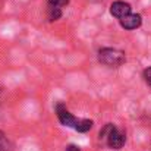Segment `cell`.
Wrapping results in <instances>:
<instances>
[{"label":"cell","instance_id":"1","mask_svg":"<svg viewBox=\"0 0 151 151\" xmlns=\"http://www.w3.org/2000/svg\"><path fill=\"white\" fill-rule=\"evenodd\" d=\"M56 113H57L59 122H60L63 126L73 128L75 131L82 132V134H84V132H88V131L93 128V125H94V122L90 120V119H78V117H75V116L66 109V106L62 104V103H59V104L56 106Z\"/></svg>","mask_w":151,"mask_h":151},{"label":"cell","instance_id":"2","mask_svg":"<svg viewBox=\"0 0 151 151\" xmlns=\"http://www.w3.org/2000/svg\"><path fill=\"white\" fill-rule=\"evenodd\" d=\"M100 139L106 141V144L113 148V150H120L125 142H126V137L122 131H119L113 123H107L103 129L100 131Z\"/></svg>","mask_w":151,"mask_h":151},{"label":"cell","instance_id":"3","mask_svg":"<svg viewBox=\"0 0 151 151\" xmlns=\"http://www.w3.org/2000/svg\"><path fill=\"white\" fill-rule=\"evenodd\" d=\"M99 60L106 66L117 68V66H122L125 63L126 57H125V53L122 50L111 49V47H104V49H101L99 51Z\"/></svg>","mask_w":151,"mask_h":151},{"label":"cell","instance_id":"4","mask_svg":"<svg viewBox=\"0 0 151 151\" xmlns=\"http://www.w3.org/2000/svg\"><path fill=\"white\" fill-rule=\"evenodd\" d=\"M119 21H120V27L125 28V29H129V31L139 28L141 24H142V18H141V15H138V13H132V12L128 13L126 16L120 18Z\"/></svg>","mask_w":151,"mask_h":151},{"label":"cell","instance_id":"5","mask_svg":"<svg viewBox=\"0 0 151 151\" xmlns=\"http://www.w3.org/2000/svg\"><path fill=\"white\" fill-rule=\"evenodd\" d=\"M131 9H132V7H131L129 3L117 0V1H113V3H111V6H110V13H111L114 18L120 19V18L126 16L128 13H131Z\"/></svg>","mask_w":151,"mask_h":151},{"label":"cell","instance_id":"6","mask_svg":"<svg viewBox=\"0 0 151 151\" xmlns=\"http://www.w3.org/2000/svg\"><path fill=\"white\" fill-rule=\"evenodd\" d=\"M60 16H62V7L57 6V4L49 3V6H47V18H49V21L50 22L57 21V19H60Z\"/></svg>","mask_w":151,"mask_h":151},{"label":"cell","instance_id":"7","mask_svg":"<svg viewBox=\"0 0 151 151\" xmlns=\"http://www.w3.org/2000/svg\"><path fill=\"white\" fill-rule=\"evenodd\" d=\"M0 151H10V142L3 131H0Z\"/></svg>","mask_w":151,"mask_h":151},{"label":"cell","instance_id":"8","mask_svg":"<svg viewBox=\"0 0 151 151\" xmlns=\"http://www.w3.org/2000/svg\"><path fill=\"white\" fill-rule=\"evenodd\" d=\"M142 76H144V81L147 82V85H150V87H151V66H150V68H147V69L144 70Z\"/></svg>","mask_w":151,"mask_h":151},{"label":"cell","instance_id":"9","mask_svg":"<svg viewBox=\"0 0 151 151\" xmlns=\"http://www.w3.org/2000/svg\"><path fill=\"white\" fill-rule=\"evenodd\" d=\"M49 3H53V4H57V6H60V7H65V6H68L69 4V0H47Z\"/></svg>","mask_w":151,"mask_h":151},{"label":"cell","instance_id":"10","mask_svg":"<svg viewBox=\"0 0 151 151\" xmlns=\"http://www.w3.org/2000/svg\"><path fill=\"white\" fill-rule=\"evenodd\" d=\"M66 151H81V148H79L78 145L70 144V145H68V147H66Z\"/></svg>","mask_w":151,"mask_h":151}]
</instances>
